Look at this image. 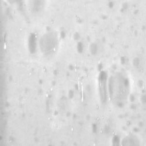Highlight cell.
<instances>
[{
	"mask_svg": "<svg viewBox=\"0 0 146 146\" xmlns=\"http://www.w3.org/2000/svg\"><path fill=\"white\" fill-rule=\"evenodd\" d=\"M100 91L101 94V99L103 102L106 100L107 96V86H106V77L105 74L101 76L100 80Z\"/></svg>",
	"mask_w": 146,
	"mask_h": 146,
	"instance_id": "6da1fadb",
	"label": "cell"
}]
</instances>
